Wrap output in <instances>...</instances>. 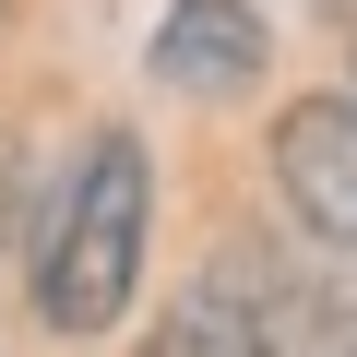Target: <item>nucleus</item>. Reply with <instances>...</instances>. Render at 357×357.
<instances>
[{
    "instance_id": "obj_1",
    "label": "nucleus",
    "mask_w": 357,
    "mask_h": 357,
    "mask_svg": "<svg viewBox=\"0 0 357 357\" xmlns=\"http://www.w3.org/2000/svg\"><path fill=\"white\" fill-rule=\"evenodd\" d=\"M143 227H155V167L131 131H96L72 155V178L36 203V321L107 333L143 286Z\"/></svg>"
},
{
    "instance_id": "obj_2",
    "label": "nucleus",
    "mask_w": 357,
    "mask_h": 357,
    "mask_svg": "<svg viewBox=\"0 0 357 357\" xmlns=\"http://www.w3.org/2000/svg\"><path fill=\"white\" fill-rule=\"evenodd\" d=\"M274 178H286V203H298L310 238L357 250V96H310V107H286V131H274Z\"/></svg>"
},
{
    "instance_id": "obj_3",
    "label": "nucleus",
    "mask_w": 357,
    "mask_h": 357,
    "mask_svg": "<svg viewBox=\"0 0 357 357\" xmlns=\"http://www.w3.org/2000/svg\"><path fill=\"white\" fill-rule=\"evenodd\" d=\"M262 13L250 0H178V13L155 24V84H178V96H238L250 72H262Z\"/></svg>"
},
{
    "instance_id": "obj_4",
    "label": "nucleus",
    "mask_w": 357,
    "mask_h": 357,
    "mask_svg": "<svg viewBox=\"0 0 357 357\" xmlns=\"http://www.w3.org/2000/svg\"><path fill=\"white\" fill-rule=\"evenodd\" d=\"M143 357H274V333H262L250 310H227V298H178Z\"/></svg>"
},
{
    "instance_id": "obj_5",
    "label": "nucleus",
    "mask_w": 357,
    "mask_h": 357,
    "mask_svg": "<svg viewBox=\"0 0 357 357\" xmlns=\"http://www.w3.org/2000/svg\"><path fill=\"white\" fill-rule=\"evenodd\" d=\"M321 357H357V298L333 310V345H321Z\"/></svg>"
},
{
    "instance_id": "obj_6",
    "label": "nucleus",
    "mask_w": 357,
    "mask_h": 357,
    "mask_svg": "<svg viewBox=\"0 0 357 357\" xmlns=\"http://www.w3.org/2000/svg\"><path fill=\"white\" fill-rule=\"evenodd\" d=\"M0 227H13V178H0Z\"/></svg>"
}]
</instances>
